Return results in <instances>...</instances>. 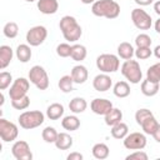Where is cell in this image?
<instances>
[{
  "label": "cell",
  "instance_id": "1",
  "mask_svg": "<svg viewBox=\"0 0 160 160\" xmlns=\"http://www.w3.org/2000/svg\"><path fill=\"white\" fill-rule=\"evenodd\" d=\"M59 28L61 30V34L64 39L69 42L78 41L82 35V29L79 25L78 20L71 15H65L60 19Z\"/></svg>",
  "mask_w": 160,
  "mask_h": 160
},
{
  "label": "cell",
  "instance_id": "2",
  "mask_svg": "<svg viewBox=\"0 0 160 160\" xmlns=\"http://www.w3.org/2000/svg\"><path fill=\"white\" fill-rule=\"evenodd\" d=\"M91 12L99 18L116 19L120 15V5L115 0H96L91 5Z\"/></svg>",
  "mask_w": 160,
  "mask_h": 160
},
{
  "label": "cell",
  "instance_id": "3",
  "mask_svg": "<svg viewBox=\"0 0 160 160\" xmlns=\"http://www.w3.org/2000/svg\"><path fill=\"white\" fill-rule=\"evenodd\" d=\"M44 120H45V115L39 110L24 111L18 118L20 128H22L25 130H31V129L39 128L44 122Z\"/></svg>",
  "mask_w": 160,
  "mask_h": 160
},
{
  "label": "cell",
  "instance_id": "4",
  "mask_svg": "<svg viewBox=\"0 0 160 160\" xmlns=\"http://www.w3.org/2000/svg\"><path fill=\"white\" fill-rule=\"evenodd\" d=\"M121 74L131 84H139L142 80V71L140 64L132 59L124 61V64L121 65Z\"/></svg>",
  "mask_w": 160,
  "mask_h": 160
},
{
  "label": "cell",
  "instance_id": "5",
  "mask_svg": "<svg viewBox=\"0 0 160 160\" xmlns=\"http://www.w3.org/2000/svg\"><path fill=\"white\" fill-rule=\"evenodd\" d=\"M96 68L105 74L115 72L120 68L119 56L114 54H101L96 58Z\"/></svg>",
  "mask_w": 160,
  "mask_h": 160
},
{
  "label": "cell",
  "instance_id": "6",
  "mask_svg": "<svg viewBox=\"0 0 160 160\" xmlns=\"http://www.w3.org/2000/svg\"><path fill=\"white\" fill-rule=\"evenodd\" d=\"M29 80L39 90H46L49 88V76H48V72L40 65H34L29 70Z\"/></svg>",
  "mask_w": 160,
  "mask_h": 160
},
{
  "label": "cell",
  "instance_id": "7",
  "mask_svg": "<svg viewBox=\"0 0 160 160\" xmlns=\"http://www.w3.org/2000/svg\"><path fill=\"white\" fill-rule=\"evenodd\" d=\"M131 21L135 25V28H138L139 30H149L152 25L151 16L141 8H136L131 10Z\"/></svg>",
  "mask_w": 160,
  "mask_h": 160
},
{
  "label": "cell",
  "instance_id": "8",
  "mask_svg": "<svg viewBox=\"0 0 160 160\" xmlns=\"http://www.w3.org/2000/svg\"><path fill=\"white\" fill-rule=\"evenodd\" d=\"M48 38V30L42 25L32 26L26 32V41L30 46H39L41 45Z\"/></svg>",
  "mask_w": 160,
  "mask_h": 160
},
{
  "label": "cell",
  "instance_id": "9",
  "mask_svg": "<svg viewBox=\"0 0 160 160\" xmlns=\"http://www.w3.org/2000/svg\"><path fill=\"white\" fill-rule=\"evenodd\" d=\"M122 142H124V146L128 150H142L146 146L148 140H146L145 134L135 131V132L128 134L122 139Z\"/></svg>",
  "mask_w": 160,
  "mask_h": 160
},
{
  "label": "cell",
  "instance_id": "10",
  "mask_svg": "<svg viewBox=\"0 0 160 160\" xmlns=\"http://www.w3.org/2000/svg\"><path fill=\"white\" fill-rule=\"evenodd\" d=\"M30 89V80L25 78H18L12 81L10 89H9V96L11 100L19 99L21 96L28 95V91Z\"/></svg>",
  "mask_w": 160,
  "mask_h": 160
},
{
  "label": "cell",
  "instance_id": "11",
  "mask_svg": "<svg viewBox=\"0 0 160 160\" xmlns=\"http://www.w3.org/2000/svg\"><path fill=\"white\" fill-rule=\"evenodd\" d=\"M18 135H19L18 126L14 122L1 118L0 119V138H1V140L4 142H10V141L16 140Z\"/></svg>",
  "mask_w": 160,
  "mask_h": 160
},
{
  "label": "cell",
  "instance_id": "12",
  "mask_svg": "<svg viewBox=\"0 0 160 160\" xmlns=\"http://www.w3.org/2000/svg\"><path fill=\"white\" fill-rule=\"evenodd\" d=\"M11 154L16 160H31L32 152L30 150V146L24 140H18L11 146Z\"/></svg>",
  "mask_w": 160,
  "mask_h": 160
},
{
  "label": "cell",
  "instance_id": "13",
  "mask_svg": "<svg viewBox=\"0 0 160 160\" xmlns=\"http://www.w3.org/2000/svg\"><path fill=\"white\" fill-rule=\"evenodd\" d=\"M112 102L108 99H100V98H96L94 99L91 102H90V109L94 114L96 115H106L111 109H112Z\"/></svg>",
  "mask_w": 160,
  "mask_h": 160
},
{
  "label": "cell",
  "instance_id": "14",
  "mask_svg": "<svg viewBox=\"0 0 160 160\" xmlns=\"http://www.w3.org/2000/svg\"><path fill=\"white\" fill-rule=\"evenodd\" d=\"M92 86H94V89H95L96 91H100V92L108 91V90H110L111 86H112V79H111L108 74H105V72L99 74V75H96V76L94 78V80H92Z\"/></svg>",
  "mask_w": 160,
  "mask_h": 160
},
{
  "label": "cell",
  "instance_id": "15",
  "mask_svg": "<svg viewBox=\"0 0 160 160\" xmlns=\"http://www.w3.org/2000/svg\"><path fill=\"white\" fill-rule=\"evenodd\" d=\"M38 9L45 15H52L59 9L58 0H38Z\"/></svg>",
  "mask_w": 160,
  "mask_h": 160
},
{
  "label": "cell",
  "instance_id": "16",
  "mask_svg": "<svg viewBox=\"0 0 160 160\" xmlns=\"http://www.w3.org/2000/svg\"><path fill=\"white\" fill-rule=\"evenodd\" d=\"M70 75H71V78H72L75 84H84L88 80L89 72H88V69L84 65H75L71 69Z\"/></svg>",
  "mask_w": 160,
  "mask_h": 160
},
{
  "label": "cell",
  "instance_id": "17",
  "mask_svg": "<svg viewBox=\"0 0 160 160\" xmlns=\"http://www.w3.org/2000/svg\"><path fill=\"white\" fill-rule=\"evenodd\" d=\"M14 56V51L9 45H1L0 46V69L4 70L9 66Z\"/></svg>",
  "mask_w": 160,
  "mask_h": 160
},
{
  "label": "cell",
  "instance_id": "18",
  "mask_svg": "<svg viewBox=\"0 0 160 160\" xmlns=\"http://www.w3.org/2000/svg\"><path fill=\"white\" fill-rule=\"evenodd\" d=\"M159 89H160V84L159 82H154V81H150L148 79L142 80L141 81V85H140V90L141 92L145 95V96H155L158 92H159Z\"/></svg>",
  "mask_w": 160,
  "mask_h": 160
},
{
  "label": "cell",
  "instance_id": "19",
  "mask_svg": "<svg viewBox=\"0 0 160 160\" xmlns=\"http://www.w3.org/2000/svg\"><path fill=\"white\" fill-rule=\"evenodd\" d=\"M54 144L59 150H68V149H70L72 146L74 140L68 132H59Z\"/></svg>",
  "mask_w": 160,
  "mask_h": 160
},
{
  "label": "cell",
  "instance_id": "20",
  "mask_svg": "<svg viewBox=\"0 0 160 160\" xmlns=\"http://www.w3.org/2000/svg\"><path fill=\"white\" fill-rule=\"evenodd\" d=\"M15 55L18 58V60L20 62H28L31 56H32V52H31V48L29 44H20L18 45L16 50H15Z\"/></svg>",
  "mask_w": 160,
  "mask_h": 160
},
{
  "label": "cell",
  "instance_id": "21",
  "mask_svg": "<svg viewBox=\"0 0 160 160\" xmlns=\"http://www.w3.org/2000/svg\"><path fill=\"white\" fill-rule=\"evenodd\" d=\"M118 55H119V58H121L124 60H130L135 55V49L128 41L120 42L118 46Z\"/></svg>",
  "mask_w": 160,
  "mask_h": 160
},
{
  "label": "cell",
  "instance_id": "22",
  "mask_svg": "<svg viewBox=\"0 0 160 160\" xmlns=\"http://www.w3.org/2000/svg\"><path fill=\"white\" fill-rule=\"evenodd\" d=\"M88 108V102L84 98H80V96H76V98H72L69 102V109L71 112L74 114H81L86 110Z\"/></svg>",
  "mask_w": 160,
  "mask_h": 160
},
{
  "label": "cell",
  "instance_id": "23",
  "mask_svg": "<svg viewBox=\"0 0 160 160\" xmlns=\"http://www.w3.org/2000/svg\"><path fill=\"white\" fill-rule=\"evenodd\" d=\"M110 132H111V136H112L114 139L122 140V139L129 134V128H128V125H126L125 122L120 121V122H118V124H115V125L111 126Z\"/></svg>",
  "mask_w": 160,
  "mask_h": 160
},
{
  "label": "cell",
  "instance_id": "24",
  "mask_svg": "<svg viewBox=\"0 0 160 160\" xmlns=\"http://www.w3.org/2000/svg\"><path fill=\"white\" fill-rule=\"evenodd\" d=\"M61 126L68 131H75L80 128V120L78 119L76 115H68L62 118Z\"/></svg>",
  "mask_w": 160,
  "mask_h": 160
},
{
  "label": "cell",
  "instance_id": "25",
  "mask_svg": "<svg viewBox=\"0 0 160 160\" xmlns=\"http://www.w3.org/2000/svg\"><path fill=\"white\" fill-rule=\"evenodd\" d=\"M91 152H92V156H94L95 159L104 160V159H106V158L109 156L110 149H109V146H108L106 144H104V142H98V144H95V145L92 146Z\"/></svg>",
  "mask_w": 160,
  "mask_h": 160
},
{
  "label": "cell",
  "instance_id": "26",
  "mask_svg": "<svg viewBox=\"0 0 160 160\" xmlns=\"http://www.w3.org/2000/svg\"><path fill=\"white\" fill-rule=\"evenodd\" d=\"M62 115H64V106H62V104L54 102V104L49 105L48 109H46V116L50 120H58Z\"/></svg>",
  "mask_w": 160,
  "mask_h": 160
},
{
  "label": "cell",
  "instance_id": "27",
  "mask_svg": "<svg viewBox=\"0 0 160 160\" xmlns=\"http://www.w3.org/2000/svg\"><path fill=\"white\" fill-rule=\"evenodd\" d=\"M104 118H105V124L108 126H112V125H115V124H118L122 120V112H121L120 109L112 108Z\"/></svg>",
  "mask_w": 160,
  "mask_h": 160
},
{
  "label": "cell",
  "instance_id": "28",
  "mask_svg": "<svg viewBox=\"0 0 160 160\" xmlns=\"http://www.w3.org/2000/svg\"><path fill=\"white\" fill-rule=\"evenodd\" d=\"M86 55H88V50H86V48L84 45H81V44L71 45V55H70V58L74 61H82V60H85Z\"/></svg>",
  "mask_w": 160,
  "mask_h": 160
},
{
  "label": "cell",
  "instance_id": "29",
  "mask_svg": "<svg viewBox=\"0 0 160 160\" xmlns=\"http://www.w3.org/2000/svg\"><path fill=\"white\" fill-rule=\"evenodd\" d=\"M112 92L116 98H126L130 95V85L126 81H118L112 88Z\"/></svg>",
  "mask_w": 160,
  "mask_h": 160
},
{
  "label": "cell",
  "instance_id": "30",
  "mask_svg": "<svg viewBox=\"0 0 160 160\" xmlns=\"http://www.w3.org/2000/svg\"><path fill=\"white\" fill-rule=\"evenodd\" d=\"M74 84H75V82H74L71 75H64V76L60 78L59 82H58V86H59V89H60L62 92L68 94V92H71V91H72Z\"/></svg>",
  "mask_w": 160,
  "mask_h": 160
},
{
  "label": "cell",
  "instance_id": "31",
  "mask_svg": "<svg viewBox=\"0 0 160 160\" xmlns=\"http://www.w3.org/2000/svg\"><path fill=\"white\" fill-rule=\"evenodd\" d=\"M158 125H159V122H158V120L155 119V116L152 115V116L148 118V119H146V120H145L140 126H141V129H142L144 134L152 135V134H154V131L156 130Z\"/></svg>",
  "mask_w": 160,
  "mask_h": 160
},
{
  "label": "cell",
  "instance_id": "32",
  "mask_svg": "<svg viewBox=\"0 0 160 160\" xmlns=\"http://www.w3.org/2000/svg\"><path fill=\"white\" fill-rule=\"evenodd\" d=\"M146 79L154 82H160V61L151 65L146 71Z\"/></svg>",
  "mask_w": 160,
  "mask_h": 160
},
{
  "label": "cell",
  "instance_id": "33",
  "mask_svg": "<svg viewBox=\"0 0 160 160\" xmlns=\"http://www.w3.org/2000/svg\"><path fill=\"white\" fill-rule=\"evenodd\" d=\"M2 32H4V35H5L6 38H9V39H14V38H16L18 34H19V26H18L16 22H14V21H9V22H6V24L4 25Z\"/></svg>",
  "mask_w": 160,
  "mask_h": 160
},
{
  "label": "cell",
  "instance_id": "34",
  "mask_svg": "<svg viewBox=\"0 0 160 160\" xmlns=\"http://www.w3.org/2000/svg\"><path fill=\"white\" fill-rule=\"evenodd\" d=\"M58 134H59V132L55 130V128H52V126H46V128L42 130L41 136H42V140H44L45 142H48V144H54L55 140H56V138H58Z\"/></svg>",
  "mask_w": 160,
  "mask_h": 160
},
{
  "label": "cell",
  "instance_id": "35",
  "mask_svg": "<svg viewBox=\"0 0 160 160\" xmlns=\"http://www.w3.org/2000/svg\"><path fill=\"white\" fill-rule=\"evenodd\" d=\"M30 105V98L28 95L25 96H21L19 99H14L11 100V106L15 109V110H25L28 109Z\"/></svg>",
  "mask_w": 160,
  "mask_h": 160
},
{
  "label": "cell",
  "instance_id": "36",
  "mask_svg": "<svg viewBox=\"0 0 160 160\" xmlns=\"http://www.w3.org/2000/svg\"><path fill=\"white\" fill-rule=\"evenodd\" d=\"M12 84V75L11 72L8 71H1L0 72V90H5Z\"/></svg>",
  "mask_w": 160,
  "mask_h": 160
},
{
  "label": "cell",
  "instance_id": "37",
  "mask_svg": "<svg viewBox=\"0 0 160 160\" xmlns=\"http://www.w3.org/2000/svg\"><path fill=\"white\" fill-rule=\"evenodd\" d=\"M135 45L136 48H148L151 45V38L148 34H139L135 38Z\"/></svg>",
  "mask_w": 160,
  "mask_h": 160
},
{
  "label": "cell",
  "instance_id": "38",
  "mask_svg": "<svg viewBox=\"0 0 160 160\" xmlns=\"http://www.w3.org/2000/svg\"><path fill=\"white\" fill-rule=\"evenodd\" d=\"M154 114L149 110V109H139L136 112H135V120H136V124L138 125H141L148 118L152 116Z\"/></svg>",
  "mask_w": 160,
  "mask_h": 160
},
{
  "label": "cell",
  "instance_id": "39",
  "mask_svg": "<svg viewBox=\"0 0 160 160\" xmlns=\"http://www.w3.org/2000/svg\"><path fill=\"white\" fill-rule=\"evenodd\" d=\"M56 54L60 58H69L71 55V45L68 42H61L56 46Z\"/></svg>",
  "mask_w": 160,
  "mask_h": 160
},
{
  "label": "cell",
  "instance_id": "40",
  "mask_svg": "<svg viewBox=\"0 0 160 160\" xmlns=\"http://www.w3.org/2000/svg\"><path fill=\"white\" fill-rule=\"evenodd\" d=\"M151 55H152V50L150 49V46H148V48H136V50H135V56L139 60H146Z\"/></svg>",
  "mask_w": 160,
  "mask_h": 160
},
{
  "label": "cell",
  "instance_id": "41",
  "mask_svg": "<svg viewBox=\"0 0 160 160\" xmlns=\"http://www.w3.org/2000/svg\"><path fill=\"white\" fill-rule=\"evenodd\" d=\"M126 160H148V154L142 150H135L126 156Z\"/></svg>",
  "mask_w": 160,
  "mask_h": 160
},
{
  "label": "cell",
  "instance_id": "42",
  "mask_svg": "<svg viewBox=\"0 0 160 160\" xmlns=\"http://www.w3.org/2000/svg\"><path fill=\"white\" fill-rule=\"evenodd\" d=\"M82 154H80V152H76V151H74V152H70L68 156H66V159L68 160H82Z\"/></svg>",
  "mask_w": 160,
  "mask_h": 160
},
{
  "label": "cell",
  "instance_id": "43",
  "mask_svg": "<svg viewBox=\"0 0 160 160\" xmlns=\"http://www.w3.org/2000/svg\"><path fill=\"white\" fill-rule=\"evenodd\" d=\"M152 138H154V140H155L156 142H160V124L158 125L156 130L154 131V134H152Z\"/></svg>",
  "mask_w": 160,
  "mask_h": 160
},
{
  "label": "cell",
  "instance_id": "44",
  "mask_svg": "<svg viewBox=\"0 0 160 160\" xmlns=\"http://www.w3.org/2000/svg\"><path fill=\"white\" fill-rule=\"evenodd\" d=\"M138 5H140V6H148V5H150V4H152V1L154 0H134Z\"/></svg>",
  "mask_w": 160,
  "mask_h": 160
},
{
  "label": "cell",
  "instance_id": "45",
  "mask_svg": "<svg viewBox=\"0 0 160 160\" xmlns=\"http://www.w3.org/2000/svg\"><path fill=\"white\" fill-rule=\"evenodd\" d=\"M154 11L160 16V0H158V1L154 4Z\"/></svg>",
  "mask_w": 160,
  "mask_h": 160
},
{
  "label": "cell",
  "instance_id": "46",
  "mask_svg": "<svg viewBox=\"0 0 160 160\" xmlns=\"http://www.w3.org/2000/svg\"><path fill=\"white\" fill-rule=\"evenodd\" d=\"M152 52H154V55H155V58L160 60V45H158V46H156V48L154 49V51H152Z\"/></svg>",
  "mask_w": 160,
  "mask_h": 160
},
{
  "label": "cell",
  "instance_id": "47",
  "mask_svg": "<svg viewBox=\"0 0 160 160\" xmlns=\"http://www.w3.org/2000/svg\"><path fill=\"white\" fill-rule=\"evenodd\" d=\"M155 31H156L158 34H160V18L155 21Z\"/></svg>",
  "mask_w": 160,
  "mask_h": 160
},
{
  "label": "cell",
  "instance_id": "48",
  "mask_svg": "<svg viewBox=\"0 0 160 160\" xmlns=\"http://www.w3.org/2000/svg\"><path fill=\"white\" fill-rule=\"evenodd\" d=\"M80 1H81L82 4H86V5H88V4H94L96 0H80Z\"/></svg>",
  "mask_w": 160,
  "mask_h": 160
},
{
  "label": "cell",
  "instance_id": "49",
  "mask_svg": "<svg viewBox=\"0 0 160 160\" xmlns=\"http://www.w3.org/2000/svg\"><path fill=\"white\" fill-rule=\"evenodd\" d=\"M25 1H28V2H32V1H35V0H25Z\"/></svg>",
  "mask_w": 160,
  "mask_h": 160
}]
</instances>
